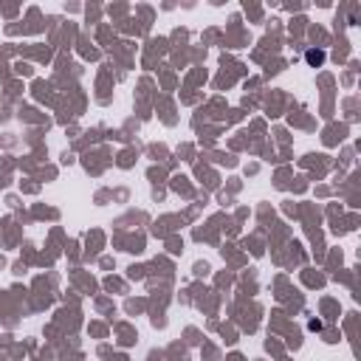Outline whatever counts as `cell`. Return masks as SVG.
<instances>
[{"mask_svg": "<svg viewBox=\"0 0 361 361\" xmlns=\"http://www.w3.org/2000/svg\"><path fill=\"white\" fill-rule=\"evenodd\" d=\"M305 59H307V65H322L324 62V51L322 48H310V51H305Z\"/></svg>", "mask_w": 361, "mask_h": 361, "instance_id": "cell-1", "label": "cell"}]
</instances>
